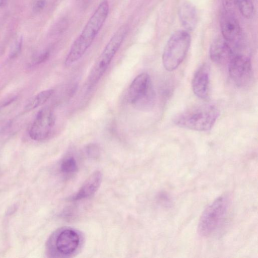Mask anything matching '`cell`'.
Segmentation results:
<instances>
[{
    "label": "cell",
    "mask_w": 258,
    "mask_h": 258,
    "mask_svg": "<svg viewBox=\"0 0 258 258\" xmlns=\"http://www.w3.org/2000/svg\"><path fill=\"white\" fill-rule=\"evenodd\" d=\"M109 11L108 1L103 0L71 46L64 60L66 66L73 64L83 56L102 27L108 17Z\"/></svg>",
    "instance_id": "obj_1"
},
{
    "label": "cell",
    "mask_w": 258,
    "mask_h": 258,
    "mask_svg": "<svg viewBox=\"0 0 258 258\" xmlns=\"http://www.w3.org/2000/svg\"><path fill=\"white\" fill-rule=\"evenodd\" d=\"M219 115L217 107L211 104L189 108L176 116L174 123L178 126L197 131L211 130Z\"/></svg>",
    "instance_id": "obj_2"
},
{
    "label": "cell",
    "mask_w": 258,
    "mask_h": 258,
    "mask_svg": "<svg viewBox=\"0 0 258 258\" xmlns=\"http://www.w3.org/2000/svg\"><path fill=\"white\" fill-rule=\"evenodd\" d=\"M128 30L126 25L120 26L106 44L89 74L87 81L88 89L92 88L102 77L120 47Z\"/></svg>",
    "instance_id": "obj_3"
},
{
    "label": "cell",
    "mask_w": 258,
    "mask_h": 258,
    "mask_svg": "<svg viewBox=\"0 0 258 258\" xmlns=\"http://www.w3.org/2000/svg\"><path fill=\"white\" fill-rule=\"evenodd\" d=\"M83 236L77 230L64 227L56 230L49 241V250L52 256L70 257L81 249Z\"/></svg>",
    "instance_id": "obj_4"
},
{
    "label": "cell",
    "mask_w": 258,
    "mask_h": 258,
    "mask_svg": "<svg viewBox=\"0 0 258 258\" xmlns=\"http://www.w3.org/2000/svg\"><path fill=\"white\" fill-rule=\"evenodd\" d=\"M190 36L185 30L174 32L168 40L164 48L162 62L166 70H175L184 59L190 44Z\"/></svg>",
    "instance_id": "obj_5"
},
{
    "label": "cell",
    "mask_w": 258,
    "mask_h": 258,
    "mask_svg": "<svg viewBox=\"0 0 258 258\" xmlns=\"http://www.w3.org/2000/svg\"><path fill=\"white\" fill-rule=\"evenodd\" d=\"M229 205L228 196L222 195L206 207L198 224V230L200 235L208 236L216 230L226 216Z\"/></svg>",
    "instance_id": "obj_6"
},
{
    "label": "cell",
    "mask_w": 258,
    "mask_h": 258,
    "mask_svg": "<svg viewBox=\"0 0 258 258\" xmlns=\"http://www.w3.org/2000/svg\"><path fill=\"white\" fill-rule=\"evenodd\" d=\"M128 100L140 110L148 109L153 106L155 93L148 74L142 73L134 79L128 88Z\"/></svg>",
    "instance_id": "obj_7"
},
{
    "label": "cell",
    "mask_w": 258,
    "mask_h": 258,
    "mask_svg": "<svg viewBox=\"0 0 258 258\" xmlns=\"http://www.w3.org/2000/svg\"><path fill=\"white\" fill-rule=\"evenodd\" d=\"M229 76L238 87L246 86L252 76V66L250 58L242 54H234L228 63Z\"/></svg>",
    "instance_id": "obj_8"
},
{
    "label": "cell",
    "mask_w": 258,
    "mask_h": 258,
    "mask_svg": "<svg viewBox=\"0 0 258 258\" xmlns=\"http://www.w3.org/2000/svg\"><path fill=\"white\" fill-rule=\"evenodd\" d=\"M55 121V116L49 108L45 107L40 110L30 128V137L36 141L46 139L49 136Z\"/></svg>",
    "instance_id": "obj_9"
},
{
    "label": "cell",
    "mask_w": 258,
    "mask_h": 258,
    "mask_svg": "<svg viewBox=\"0 0 258 258\" xmlns=\"http://www.w3.org/2000/svg\"><path fill=\"white\" fill-rule=\"evenodd\" d=\"M220 27L223 38L229 43H237L240 39V28L231 11H226L220 18Z\"/></svg>",
    "instance_id": "obj_10"
},
{
    "label": "cell",
    "mask_w": 258,
    "mask_h": 258,
    "mask_svg": "<svg viewBox=\"0 0 258 258\" xmlns=\"http://www.w3.org/2000/svg\"><path fill=\"white\" fill-rule=\"evenodd\" d=\"M210 69L208 64L201 65L194 74L192 88L195 94L201 99L208 97L209 90Z\"/></svg>",
    "instance_id": "obj_11"
},
{
    "label": "cell",
    "mask_w": 258,
    "mask_h": 258,
    "mask_svg": "<svg viewBox=\"0 0 258 258\" xmlns=\"http://www.w3.org/2000/svg\"><path fill=\"white\" fill-rule=\"evenodd\" d=\"M210 56L216 63H228L235 54L229 43L224 38H218L214 41L210 48Z\"/></svg>",
    "instance_id": "obj_12"
},
{
    "label": "cell",
    "mask_w": 258,
    "mask_h": 258,
    "mask_svg": "<svg viewBox=\"0 0 258 258\" xmlns=\"http://www.w3.org/2000/svg\"><path fill=\"white\" fill-rule=\"evenodd\" d=\"M102 175L99 171L92 173L78 191L72 198L73 201L81 200L92 196L98 189L102 181Z\"/></svg>",
    "instance_id": "obj_13"
},
{
    "label": "cell",
    "mask_w": 258,
    "mask_h": 258,
    "mask_svg": "<svg viewBox=\"0 0 258 258\" xmlns=\"http://www.w3.org/2000/svg\"><path fill=\"white\" fill-rule=\"evenodd\" d=\"M179 20L187 31L193 30L197 23V13L194 6L189 2L183 4L178 12Z\"/></svg>",
    "instance_id": "obj_14"
},
{
    "label": "cell",
    "mask_w": 258,
    "mask_h": 258,
    "mask_svg": "<svg viewBox=\"0 0 258 258\" xmlns=\"http://www.w3.org/2000/svg\"><path fill=\"white\" fill-rule=\"evenodd\" d=\"M54 90L52 89L43 90L33 97L27 103L25 109L29 111L44 104L52 96Z\"/></svg>",
    "instance_id": "obj_15"
},
{
    "label": "cell",
    "mask_w": 258,
    "mask_h": 258,
    "mask_svg": "<svg viewBox=\"0 0 258 258\" xmlns=\"http://www.w3.org/2000/svg\"><path fill=\"white\" fill-rule=\"evenodd\" d=\"M61 172L67 175H70L76 172L78 170V164L73 157H68L64 158L60 165Z\"/></svg>",
    "instance_id": "obj_16"
},
{
    "label": "cell",
    "mask_w": 258,
    "mask_h": 258,
    "mask_svg": "<svg viewBox=\"0 0 258 258\" xmlns=\"http://www.w3.org/2000/svg\"><path fill=\"white\" fill-rule=\"evenodd\" d=\"M23 43V38L22 36L19 37L15 42L10 50L9 56L12 58L17 56L20 53Z\"/></svg>",
    "instance_id": "obj_17"
},
{
    "label": "cell",
    "mask_w": 258,
    "mask_h": 258,
    "mask_svg": "<svg viewBox=\"0 0 258 258\" xmlns=\"http://www.w3.org/2000/svg\"><path fill=\"white\" fill-rule=\"evenodd\" d=\"M49 55V52L45 51L40 54L38 55L37 57L34 58L32 65H36L43 62L45 61L48 57Z\"/></svg>",
    "instance_id": "obj_18"
},
{
    "label": "cell",
    "mask_w": 258,
    "mask_h": 258,
    "mask_svg": "<svg viewBox=\"0 0 258 258\" xmlns=\"http://www.w3.org/2000/svg\"><path fill=\"white\" fill-rule=\"evenodd\" d=\"M45 0H38L34 5L33 10L35 12H40L42 10L46 5Z\"/></svg>",
    "instance_id": "obj_19"
},
{
    "label": "cell",
    "mask_w": 258,
    "mask_h": 258,
    "mask_svg": "<svg viewBox=\"0 0 258 258\" xmlns=\"http://www.w3.org/2000/svg\"><path fill=\"white\" fill-rule=\"evenodd\" d=\"M222 2L226 11H230V9L236 4V0H222Z\"/></svg>",
    "instance_id": "obj_20"
},
{
    "label": "cell",
    "mask_w": 258,
    "mask_h": 258,
    "mask_svg": "<svg viewBox=\"0 0 258 258\" xmlns=\"http://www.w3.org/2000/svg\"><path fill=\"white\" fill-rule=\"evenodd\" d=\"M98 149L94 145H90L87 148L86 151L88 154L91 155H95V153H97L98 151Z\"/></svg>",
    "instance_id": "obj_21"
},
{
    "label": "cell",
    "mask_w": 258,
    "mask_h": 258,
    "mask_svg": "<svg viewBox=\"0 0 258 258\" xmlns=\"http://www.w3.org/2000/svg\"><path fill=\"white\" fill-rule=\"evenodd\" d=\"M252 1V0H236V3L240 2H243V1Z\"/></svg>",
    "instance_id": "obj_22"
},
{
    "label": "cell",
    "mask_w": 258,
    "mask_h": 258,
    "mask_svg": "<svg viewBox=\"0 0 258 258\" xmlns=\"http://www.w3.org/2000/svg\"><path fill=\"white\" fill-rule=\"evenodd\" d=\"M5 1V0H0V6H2L4 4Z\"/></svg>",
    "instance_id": "obj_23"
}]
</instances>
